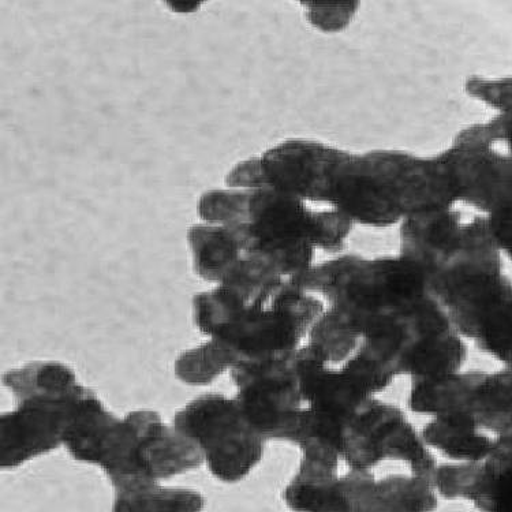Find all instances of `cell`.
Wrapping results in <instances>:
<instances>
[{"instance_id": "7c38bea8", "label": "cell", "mask_w": 512, "mask_h": 512, "mask_svg": "<svg viewBox=\"0 0 512 512\" xmlns=\"http://www.w3.org/2000/svg\"><path fill=\"white\" fill-rule=\"evenodd\" d=\"M350 153L306 138L280 142L259 156L261 188L278 190L316 207H334L336 183Z\"/></svg>"}, {"instance_id": "5b68a950", "label": "cell", "mask_w": 512, "mask_h": 512, "mask_svg": "<svg viewBox=\"0 0 512 512\" xmlns=\"http://www.w3.org/2000/svg\"><path fill=\"white\" fill-rule=\"evenodd\" d=\"M205 461L197 444L151 410L132 411L100 467L117 491L158 484L197 469Z\"/></svg>"}, {"instance_id": "d6986e66", "label": "cell", "mask_w": 512, "mask_h": 512, "mask_svg": "<svg viewBox=\"0 0 512 512\" xmlns=\"http://www.w3.org/2000/svg\"><path fill=\"white\" fill-rule=\"evenodd\" d=\"M340 477L338 470L302 459L284 502L295 512H349Z\"/></svg>"}, {"instance_id": "3957f363", "label": "cell", "mask_w": 512, "mask_h": 512, "mask_svg": "<svg viewBox=\"0 0 512 512\" xmlns=\"http://www.w3.org/2000/svg\"><path fill=\"white\" fill-rule=\"evenodd\" d=\"M360 349L392 376L406 375L413 381L461 372L467 357L465 340L433 295L362 340Z\"/></svg>"}, {"instance_id": "8992f818", "label": "cell", "mask_w": 512, "mask_h": 512, "mask_svg": "<svg viewBox=\"0 0 512 512\" xmlns=\"http://www.w3.org/2000/svg\"><path fill=\"white\" fill-rule=\"evenodd\" d=\"M401 253L424 272L428 283L462 265L503 264L488 216L457 207L413 216L401 224Z\"/></svg>"}, {"instance_id": "603a6c76", "label": "cell", "mask_w": 512, "mask_h": 512, "mask_svg": "<svg viewBox=\"0 0 512 512\" xmlns=\"http://www.w3.org/2000/svg\"><path fill=\"white\" fill-rule=\"evenodd\" d=\"M308 336V345L312 346L328 365L345 364L362 345L360 334L330 306H327L323 315L313 325Z\"/></svg>"}, {"instance_id": "e0dca14e", "label": "cell", "mask_w": 512, "mask_h": 512, "mask_svg": "<svg viewBox=\"0 0 512 512\" xmlns=\"http://www.w3.org/2000/svg\"><path fill=\"white\" fill-rule=\"evenodd\" d=\"M121 422L88 388L71 407L63 433V446L76 461L100 466Z\"/></svg>"}, {"instance_id": "ac0fdd59", "label": "cell", "mask_w": 512, "mask_h": 512, "mask_svg": "<svg viewBox=\"0 0 512 512\" xmlns=\"http://www.w3.org/2000/svg\"><path fill=\"white\" fill-rule=\"evenodd\" d=\"M426 446L452 462H482L491 454L495 437L481 431L472 418L452 414L432 418L422 429Z\"/></svg>"}, {"instance_id": "52a82bcc", "label": "cell", "mask_w": 512, "mask_h": 512, "mask_svg": "<svg viewBox=\"0 0 512 512\" xmlns=\"http://www.w3.org/2000/svg\"><path fill=\"white\" fill-rule=\"evenodd\" d=\"M174 428L197 444L220 481L244 480L263 459L267 440L246 420L237 399L218 392L198 396L179 410Z\"/></svg>"}, {"instance_id": "ba28073f", "label": "cell", "mask_w": 512, "mask_h": 512, "mask_svg": "<svg viewBox=\"0 0 512 512\" xmlns=\"http://www.w3.org/2000/svg\"><path fill=\"white\" fill-rule=\"evenodd\" d=\"M342 459L350 470L372 472L392 459L410 467L411 474L433 480L436 458L403 411L369 398L347 418L342 429Z\"/></svg>"}, {"instance_id": "ffe728a7", "label": "cell", "mask_w": 512, "mask_h": 512, "mask_svg": "<svg viewBox=\"0 0 512 512\" xmlns=\"http://www.w3.org/2000/svg\"><path fill=\"white\" fill-rule=\"evenodd\" d=\"M194 272L207 282L222 283L244 256L241 242L231 226L197 224L188 231Z\"/></svg>"}, {"instance_id": "5bb4252c", "label": "cell", "mask_w": 512, "mask_h": 512, "mask_svg": "<svg viewBox=\"0 0 512 512\" xmlns=\"http://www.w3.org/2000/svg\"><path fill=\"white\" fill-rule=\"evenodd\" d=\"M361 155L402 223L422 213L457 207L450 177L439 156L421 158L410 152L387 149Z\"/></svg>"}, {"instance_id": "2e32d148", "label": "cell", "mask_w": 512, "mask_h": 512, "mask_svg": "<svg viewBox=\"0 0 512 512\" xmlns=\"http://www.w3.org/2000/svg\"><path fill=\"white\" fill-rule=\"evenodd\" d=\"M340 482L349 512H435L439 507L433 482L411 473L377 480L372 472L350 470Z\"/></svg>"}, {"instance_id": "7402d4cb", "label": "cell", "mask_w": 512, "mask_h": 512, "mask_svg": "<svg viewBox=\"0 0 512 512\" xmlns=\"http://www.w3.org/2000/svg\"><path fill=\"white\" fill-rule=\"evenodd\" d=\"M237 354L226 343L211 339L196 349L185 351L175 361V376L190 386H207L238 364Z\"/></svg>"}, {"instance_id": "7a4b0ae2", "label": "cell", "mask_w": 512, "mask_h": 512, "mask_svg": "<svg viewBox=\"0 0 512 512\" xmlns=\"http://www.w3.org/2000/svg\"><path fill=\"white\" fill-rule=\"evenodd\" d=\"M290 282L327 301L362 340L432 295L424 272L402 254L376 259L343 254Z\"/></svg>"}, {"instance_id": "8fae6325", "label": "cell", "mask_w": 512, "mask_h": 512, "mask_svg": "<svg viewBox=\"0 0 512 512\" xmlns=\"http://www.w3.org/2000/svg\"><path fill=\"white\" fill-rule=\"evenodd\" d=\"M294 353L241 361L231 369L239 409L265 440H282L291 421L304 407Z\"/></svg>"}, {"instance_id": "484cf974", "label": "cell", "mask_w": 512, "mask_h": 512, "mask_svg": "<svg viewBox=\"0 0 512 512\" xmlns=\"http://www.w3.org/2000/svg\"><path fill=\"white\" fill-rule=\"evenodd\" d=\"M482 125L489 141L512 159V110L503 112Z\"/></svg>"}, {"instance_id": "6da1fadb", "label": "cell", "mask_w": 512, "mask_h": 512, "mask_svg": "<svg viewBox=\"0 0 512 512\" xmlns=\"http://www.w3.org/2000/svg\"><path fill=\"white\" fill-rule=\"evenodd\" d=\"M197 213L204 223L233 227L244 253L261 257L286 280L308 271L317 249L340 252L354 227L339 209L271 188L211 190L198 200Z\"/></svg>"}, {"instance_id": "d4e9b609", "label": "cell", "mask_w": 512, "mask_h": 512, "mask_svg": "<svg viewBox=\"0 0 512 512\" xmlns=\"http://www.w3.org/2000/svg\"><path fill=\"white\" fill-rule=\"evenodd\" d=\"M488 222L500 253L512 261V204L489 215Z\"/></svg>"}, {"instance_id": "9c48e42d", "label": "cell", "mask_w": 512, "mask_h": 512, "mask_svg": "<svg viewBox=\"0 0 512 512\" xmlns=\"http://www.w3.org/2000/svg\"><path fill=\"white\" fill-rule=\"evenodd\" d=\"M409 407L428 417L466 416L492 437L512 432V366L413 381Z\"/></svg>"}, {"instance_id": "9a60e30c", "label": "cell", "mask_w": 512, "mask_h": 512, "mask_svg": "<svg viewBox=\"0 0 512 512\" xmlns=\"http://www.w3.org/2000/svg\"><path fill=\"white\" fill-rule=\"evenodd\" d=\"M437 495L467 500L481 512H512V432L497 437L482 462H451L437 466Z\"/></svg>"}, {"instance_id": "44dd1931", "label": "cell", "mask_w": 512, "mask_h": 512, "mask_svg": "<svg viewBox=\"0 0 512 512\" xmlns=\"http://www.w3.org/2000/svg\"><path fill=\"white\" fill-rule=\"evenodd\" d=\"M204 497L192 489L141 485L117 491L112 512H201Z\"/></svg>"}, {"instance_id": "277c9868", "label": "cell", "mask_w": 512, "mask_h": 512, "mask_svg": "<svg viewBox=\"0 0 512 512\" xmlns=\"http://www.w3.org/2000/svg\"><path fill=\"white\" fill-rule=\"evenodd\" d=\"M452 327L478 349L512 366V282L503 267H459L429 283Z\"/></svg>"}, {"instance_id": "cb8c5ba5", "label": "cell", "mask_w": 512, "mask_h": 512, "mask_svg": "<svg viewBox=\"0 0 512 512\" xmlns=\"http://www.w3.org/2000/svg\"><path fill=\"white\" fill-rule=\"evenodd\" d=\"M466 92L473 99L495 108L500 114L512 110V77L495 80L472 77L466 82Z\"/></svg>"}, {"instance_id": "30bf717a", "label": "cell", "mask_w": 512, "mask_h": 512, "mask_svg": "<svg viewBox=\"0 0 512 512\" xmlns=\"http://www.w3.org/2000/svg\"><path fill=\"white\" fill-rule=\"evenodd\" d=\"M437 156L458 204L485 216L512 204V159L489 141L482 123L462 129Z\"/></svg>"}, {"instance_id": "4fadbf2b", "label": "cell", "mask_w": 512, "mask_h": 512, "mask_svg": "<svg viewBox=\"0 0 512 512\" xmlns=\"http://www.w3.org/2000/svg\"><path fill=\"white\" fill-rule=\"evenodd\" d=\"M87 390L78 384L73 390L17 396V409L0 418L3 469H16L63 446L71 407Z\"/></svg>"}]
</instances>
